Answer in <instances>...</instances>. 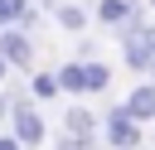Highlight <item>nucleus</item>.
<instances>
[{
	"instance_id": "nucleus-1",
	"label": "nucleus",
	"mask_w": 155,
	"mask_h": 150,
	"mask_svg": "<svg viewBox=\"0 0 155 150\" xmlns=\"http://www.w3.org/2000/svg\"><path fill=\"white\" fill-rule=\"evenodd\" d=\"M102 145H111V150H140L145 145V126L131 121L126 102H116V106L102 111Z\"/></svg>"
},
{
	"instance_id": "nucleus-2",
	"label": "nucleus",
	"mask_w": 155,
	"mask_h": 150,
	"mask_svg": "<svg viewBox=\"0 0 155 150\" xmlns=\"http://www.w3.org/2000/svg\"><path fill=\"white\" fill-rule=\"evenodd\" d=\"M10 135L24 145V150H39L44 140H48V121H44V111L29 102V106H15V116H10Z\"/></svg>"
},
{
	"instance_id": "nucleus-3",
	"label": "nucleus",
	"mask_w": 155,
	"mask_h": 150,
	"mask_svg": "<svg viewBox=\"0 0 155 150\" xmlns=\"http://www.w3.org/2000/svg\"><path fill=\"white\" fill-rule=\"evenodd\" d=\"M0 58H5L15 73H29V68H34V34L5 29V34H0Z\"/></svg>"
},
{
	"instance_id": "nucleus-4",
	"label": "nucleus",
	"mask_w": 155,
	"mask_h": 150,
	"mask_svg": "<svg viewBox=\"0 0 155 150\" xmlns=\"http://www.w3.org/2000/svg\"><path fill=\"white\" fill-rule=\"evenodd\" d=\"M92 15H97V24H107V29L116 34V29H126V24L140 15V5H136V0H97Z\"/></svg>"
},
{
	"instance_id": "nucleus-5",
	"label": "nucleus",
	"mask_w": 155,
	"mask_h": 150,
	"mask_svg": "<svg viewBox=\"0 0 155 150\" xmlns=\"http://www.w3.org/2000/svg\"><path fill=\"white\" fill-rule=\"evenodd\" d=\"M126 111H131V121H140V126L155 121V82H150V77H140V82L126 92Z\"/></svg>"
},
{
	"instance_id": "nucleus-6",
	"label": "nucleus",
	"mask_w": 155,
	"mask_h": 150,
	"mask_svg": "<svg viewBox=\"0 0 155 150\" xmlns=\"http://www.w3.org/2000/svg\"><path fill=\"white\" fill-rule=\"evenodd\" d=\"M63 131L78 135V140H102V121H97V111H87V106H68V111H63Z\"/></svg>"
},
{
	"instance_id": "nucleus-7",
	"label": "nucleus",
	"mask_w": 155,
	"mask_h": 150,
	"mask_svg": "<svg viewBox=\"0 0 155 150\" xmlns=\"http://www.w3.org/2000/svg\"><path fill=\"white\" fill-rule=\"evenodd\" d=\"M53 73H58V87H63V97H82V92H87V63L68 58V63H58Z\"/></svg>"
},
{
	"instance_id": "nucleus-8",
	"label": "nucleus",
	"mask_w": 155,
	"mask_h": 150,
	"mask_svg": "<svg viewBox=\"0 0 155 150\" xmlns=\"http://www.w3.org/2000/svg\"><path fill=\"white\" fill-rule=\"evenodd\" d=\"M29 97H34V106H44V102H58V97H63V87H58V73H29Z\"/></svg>"
},
{
	"instance_id": "nucleus-9",
	"label": "nucleus",
	"mask_w": 155,
	"mask_h": 150,
	"mask_svg": "<svg viewBox=\"0 0 155 150\" xmlns=\"http://www.w3.org/2000/svg\"><path fill=\"white\" fill-rule=\"evenodd\" d=\"M53 19H58V29H63V34H82V29H87V19H92V15H87V10H82V5H78V0H63V5H58V15H53Z\"/></svg>"
},
{
	"instance_id": "nucleus-10",
	"label": "nucleus",
	"mask_w": 155,
	"mask_h": 150,
	"mask_svg": "<svg viewBox=\"0 0 155 150\" xmlns=\"http://www.w3.org/2000/svg\"><path fill=\"white\" fill-rule=\"evenodd\" d=\"M29 5H34V0H0V34H5V29H15V24H19V15H24Z\"/></svg>"
},
{
	"instance_id": "nucleus-11",
	"label": "nucleus",
	"mask_w": 155,
	"mask_h": 150,
	"mask_svg": "<svg viewBox=\"0 0 155 150\" xmlns=\"http://www.w3.org/2000/svg\"><path fill=\"white\" fill-rule=\"evenodd\" d=\"M111 87V68L97 58V63H87V92H107Z\"/></svg>"
},
{
	"instance_id": "nucleus-12",
	"label": "nucleus",
	"mask_w": 155,
	"mask_h": 150,
	"mask_svg": "<svg viewBox=\"0 0 155 150\" xmlns=\"http://www.w3.org/2000/svg\"><path fill=\"white\" fill-rule=\"evenodd\" d=\"M34 24H39V5H29V10L19 15V24H15V29H24V34H34Z\"/></svg>"
},
{
	"instance_id": "nucleus-13",
	"label": "nucleus",
	"mask_w": 155,
	"mask_h": 150,
	"mask_svg": "<svg viewBox=\"0 0 155 150\" xmlns=\"http://www.w3.org/2000/svg\"><path fill=\"white\" fill-rule=\"evenodd\" d=\"M15 116V102H10V92H0V121H10Z\"/></svg>"
},
{
	"instance_id": "nucleus-14",
	"label": "nucleus",
	"mask_w": 155,
	"mask_h": 150,
	"mask_svg": "<svg viewBox=\"0 0 155 150\" xmlns=\"http://www.w3.org/2000/svg\"><path fill=\"white\" fill-rule=\"evenodd\" d=\"M10 73H15V68H10V63H5V58H0V92H5V87H10V82H15V77H10Z\"/></svg>"
},
{
	"instance_id": "nucleus-15",
	"label": "nucleus",
	"mask_w": 155,
	"mask_h": 150,
	"mask_svg": "<svg viewBox=\"0 0 155 150\" xmlns=\"http://www.w3.org/2000/svg\"><path fill=\"white\" fill-rule=\"evenodd\" d=\"M0 150H24V145H19V140H15L10 131H0Z\"/></svg>"
},
{
	"instance_id": "nucleus-16",
	"label": "nucleus",
	"mask_w": 155,
	"mask_h": 150,
	"mask_svg": "<svg viewBox=\"0 0 155 150\" xmlns=\"http://www.w3.org/2000/svg\"><path fill=\"white\" fill-rule=\"evenodd\" d=\"M150 10H155V0H150Z\"/></svg>"
},
{
	"instance_id": "nucleus-17",
	"label": "nucleus",
	"mask_w": 155,
	"mask_h": 150,
	"mask_svg": "<svg viewBox=\"0 0 155 150\" xmlns=\"http://www.w3.org/2000/svg\"><path fill=\"white\" fill-rule=\"evenodd\" d=\"M150 82H155V73H150Z\"/></svg>"
}]
</instances>
